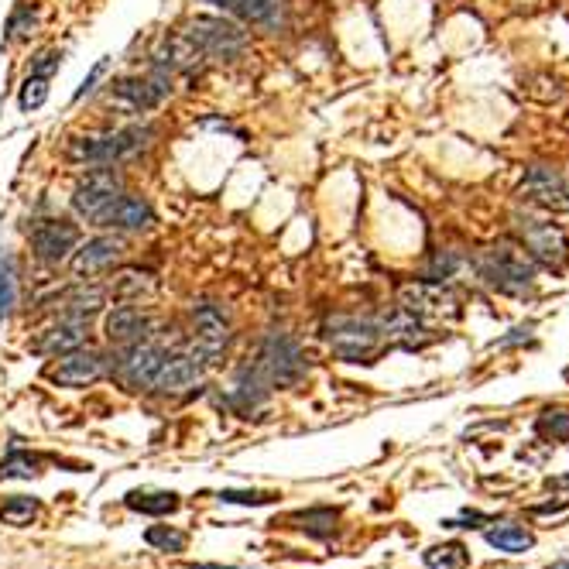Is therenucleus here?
Segmentation results:
<instances>
[{"mask_svg": "<svg viewBox=\"0 0 569 569\" xmlns=\"http://www.w3.org/2000/svg\"><path fill=\"white\" fill-rule=\"evenodd\" d=\"M484 539H487V546H494L498 552H511V556H518V552H528V549L535 546V535L532 532H525L522 525H508V522L487 528Z\"/></svg>", "mask_w": 569, "mask_h": 569, "instance_id": "b1692460", "label": "nucleus"}, {"mask_svg": "<svg viewBox=\"0 0 569 569\" xmlns=\"http://www.w3.org/2000/svg\"><path fill=\"white\" fill-rule=\"evenodd\" d=\"M535 432L563 443V439H569V412L566 408H546V412L539 415V422H535Z\"/></svg>", "mask_w": 569, "mask_h": 569, "instance_id": "c756f323", "label": "nucleus"}, {"mask_svg": "<svg viewBox=\"0 0 569 569\" xmlns=\"http://www.w3.org/2000/svg\"><path fill=\"white\" fill-rule=\"evenodd\" d=\"M268 395H271V384L261 378V371L251 364V357H247L234 371V381H230L223 402L234 408V412H254V408H261L268 402Z\"/></svg>", "mask_w": 569, "mask_h": 569, "instance_id": "6ab92c4d", "label": "nucleus"}, {"mask_svg": "<svg viewBox=\"0 0 569 569\" xmlns=\"http://www.w3.org/2000/svg\"><path fill=\"white\" fill-rule=\"evenodd\" d=\"M158 138H162V127L155 120H127L120 127L69 138L66 148H62V158L76 168H96V165L127 168L131 162L148 155L158 144Z\"/></svg>", "mask_w": 569, "mask_h": 569, "instance_id": "f257e3e1", "label": "nucleus"}, {"mask_svg": "<svg viewBox=\"0 0 569 569\" xmlns=\"http://www.w3.org/2000/svg\"><path fill=\"white\" fill-rule=\"evenodd\" d=\"M535 330V323H528V326H518V330H511V336H501L498 340V347H511V343H518V340H528Z\"/></svg>", "mask_w": 569, "mask_h": 569, "instance_id": "e433bc0d", "label": "nucleus"}, {"mask_svg": "<svg viewBox=\"0 0 569 569\" xmlns=\"http://www.w3.org/2000/svg\"><path fill=\"white\" fill-rule=\"evenodd\" d=\"M460 268H463V258H460V254L439 251L436 258L429 261V268H426V275H422V278H426V282H443V285H446Z\"/></svg>", "mask_w": 569, "mask_h": 569, "instance_id": "2f4dec72", "label": "nucleus"}, {"mask_svg": "<svg viewBox=\"0 0 569 569\" xmlns=\"http://www.w3.org/2000/svg\"><path fill=\"white\" fill-rule=\"evenodd\" d=\"M522 196L535 210L546 213H569V175L552 165H528Z\"/></svg>", "mask_w": 569, "mask_h": 569, "instance_id": "dca6fc26", "label": "nucleus"}, {"mask_svg": "<svg viewBox=\"0 0 569 569\" xmlns=\"http://www.w3.org/2000/svg\"><path fill=\"white\" fill-rule=\"evenodd\" d=\"M124 504L138 515H148V518H165L172 511H179V494L175 491H131L124 494Z\"/></svg>", "mask_w": 569, "mask_h": 569, "instance_id": "4be33fe9", "label": "nucleus"}, {"mask_svg": "<svg viewBox=\"0 0 569 569\" xmlns=\"http://www.w3.org/2000/svg\"><path fill=\"white\" fill-rule=\"evenodd\" d=\"M158 227V213H155V203H151L144 192H134V189H124L120 196L114 199L107 213L100 216L96 230H114L120 237H144Z\"/></svg>", "mask_w": 569, "mask_h": 569, "instance_id": "f8f14e48", "label": "nucleus"}, {"mask_svg": "<svg viewBox=\"0 0 569 569\" xmlns=\"http://www.w3.org/2000/svg\"><path fill=\"white\" fill-rule=\"evenodd\" d=\"M144 542H148L151 549H162V552H186V532H179V528L172 525H151L148 532H144Z\"/></svg>", "mask_w": 569, "mask_h": 569, "instance_id": "c85d7f7f", "label": "nucleus"}, {"mask_svg": "<svg viewBox=\"0 0 569 569\" xmlns=\"http://www.w3.org/2000/svg\"><path fill=\"white\" fill-rule=\"evenodd\" d=\"M323 340L343 364H367L381 347H388L378 312H333L323 323Z\"/></svg>", "mask_w": 569, "mask_h": 569, "instance_id": "423d86ee", "label": "nucleus"}, {"mask_svg": "<svg viewBox=\"0 0 569 569\" xmlns=\"http://www.w3.org/2000/svg\"><path fill=\"white\" fill-rule=\"evenodd\" d=\"M21 306V271L11 254H0V323Z\"/></svg>", "mask_w": 569, "mask_h": 569, "instance_id": "5701e85b", "label": "nucleus"}, {"mask_svg": "<svg viewBox=\"0 0 569 569\" xmlns=\"http://www.w3.org/2000/svg\"><path fill=\"white\" fill-rule=\"evenodd\" d=\"M182 35L199 48L206 66H234L251 52V31L227 14H196L182 24Z\"/></svg>", "mask_w": 569, "mask_h": 569, "instance_id": "20e7f679", "label": "nucleus"}, {"mask_svg": "<svg viewBox=\"0 0 569 569\" xmlns=\"http://www.w3.org/2000/svg\"><path fill=\"white\" fill-rule=\"evenodd\" d=\"M189 569H247V566H216V563H192Z\"/></svg>", "mask_w": 569, "mask_h": 569, "instance_id": "4c0bfd02", "label": "nucleus"}, {"mask_svg": "<svg viewBox=\"0 0 569 569\" xmlns=\"http://www.w3.org/2000/svg\"><path fill=\"white\" fill-rule=\"evenodd\" d=\"M566 381H569V367H566Z\"/></svg>", "mask_w": 569, "mask_h": 569, "instance_id": "a19ab883", "label": "nucleus"}, {"mask_svg": "<svg viewBox=\"0 0 569 569\" xmlns=\"http://www.w3.org/2000/svg\"><path fill=\"white\" fill-rule=\"evenodd\" d=\"M162 326V319L148 306H141V302H117L114 309L103 312V336H107L110 347H127V343L148 340Z\"/></svg>", "mask_w": 569, "mask_h": 569, "instance_id": "4468645a", "label": "nucleus"}, {"mask_svg": "<svg viewBox=\"0 0 569 569\" xmlns=\"http://www.w3.org/2000/svg\"><path fill=\"white\" fill-rule=\"evenodd\" d=\"M38 28H42V11H38V4L35 0H18L11 18L4 24V42L21 45V42H28L31 35H38Z\"/></svg>", "mask_w": 569, "mask_h": 569, "instance_id": "412c9836", "label": "nucleus"}, {"mask_svg": "<svg viewBox=\"0 0 569 569\" xmlns=\"http://www.w3.org/2000/svg\"><path fill=\"white\" fill-rule=\"evenodd\" d=\"M38 518V501L28 498V494H14L0 504V522L4 525H14V528H24Z\"/></svg>", "mask_w": 569, "mask_h": 569, "instance_id": "cd10ccee", "label": "nucleus"}, {"mask_svg": "<svg viewBox=\"0 0 569 569\" xmlns=\"http://www.w3.org/2000/svg\"><path fill=\"white\" fill-rule=\"evenodd\" d=\"M223 504H244V508H264V504H275L278 494L271 491H220Z\"/></svg>", "mask_w": 569, "mask_h": 569, "instance_id": "473e14b6", "label": "nucleus"}, {"mask_svg": "<svg viewBox=\"0 0 569 569\" xmlns=\"http://www.w3.org/2000/svg\"><path fill=\"white\" fill-rule=\"evenodd\" d=\"M62 69V48H45L38 59H31L28 66V76H42V79H52L55 72Z\"/></svg>", "mask_w": 569, "mask_h": 569, "instance_id": "72a5a7b5", "label": "nucleus"}, {"mask_svg": "<svg viewBox=\"0 0 569 569\" xmlns=\"http://www.w3.org/2000/svg\"><path fill=\"white\" fill-rule=\"evenodd\" d=\"M477 278L498 295H511V299H525L535 292L539 282V264L528 258V251L518 240H498V244L484 247L474 258Z\"/></svg>", "mask_w": 569, "mask_h": 569, "instance_id": "f03ea898", "label": "nucleus"}, {"mask_svg": "<svg viewBox=\"0 0 569 569\" xmlns=\"http://www.w3.org/2000/svg\"><path fill=\"white\" fill-rule=\"evenodd\" d=\"M552 569H569V559H563V563H556V566H552Z\"/></svg>", "mask_w": 569, "mask_h": 569, "instance_id": "ea45409f", "label": "nucleus"}, {"mask_svg": "<svg viewBox=\"0 0 569 569\" xmlns=\"http://www.w3.org/2000/svg\"><path fill=\"white\" fill-rule=\"evenodd\" d=\"M295 528H302L306 535L312 539H330L336 532V522H340V511L336 508H309V511H295L292 518H288Z\"/></svg>", "mask_w": 569, "mask_h": 569, "instance_id": "393cba45", "label": "nucleus"}, {"mask_svg": "<svg viewBox=\"0 0 569 569\" xmlns=\"http://www.w3.org/2000/svg\"><path fill=\"white\" fill-rule=\"evenodd\" d=\"M398 306H402L405 312H412V316L432 323V319L453 316V312L460 309V302H456V295L443 282H426V278H419V282L402 285V292H398Z\"/></svg>", "mask_w": 569, "mask_h": 569, "instance_id": "a211bd4d", "label": "nucleus"}, {"mask_svg": "<svg viewBox=\"0 0 569 569\" xmlns=\"http://www.w3.org/2000/svg\"><path fill=\"white\" fill-rule=\"evenodd\" d=\"M216 14H227L244 24L247 31H261V35L282 38L292 28V11L288 0H203Z\"/></svg>", "mask_w": 569, "mask_h": 569, "instance_id": "9d476101", "label": "nucleus"}, {"mask_svg": "<svg viewBox=\"0 0 569 569\" xmlns=\"http://www.w3.org/2000/svg\"><path fill=\"white\" fill-rule=\"evenodd\" d=\"M549 487H569V477H552Z\"/></svg>", "mask_w": 569, "mask_h": 569, "instance_id": "58836bf2", "label": "nucleus"}, {"mask_svg": "<svg viewBox=\"0 0 569 569\" xmlns=\"http://www.w3.org/2000/svg\"><path fill=\"white\" fill-rule=\"evenodd\" d=\"M107 371H110L107 350H96V347L86 343V347L62 354L45 371V378L52 381L55 388H90V384L107 378Z\"/></svg>", "mask_w": 569, "mask_h": 569, "instance_id": "ddd939ff", "label": "nucleus"}, {"mask_svg": "<svg viewBox=\"0 0 569 569\" xmlns=\"http://www.w3.org/2000/svg\"><path fill=\"white\" fill-rule=\"evenodd\" d=\"M422 563L429 569H467L470 566V552L460 542H446V546H432L422 552Z\"/></svg>", "mask_w": 569, "mask_h": 569, "instance_id": "bb28decb", "label": "nucleus"}, {"mask_svg": "<svg viewBox=\"0 0 569 569\" xmlns=\"http://www.w3.org/2000/svg\"><path fill=\"white\" fill-rule=\"evenodd\" d=\"M206 371H210V367H206L196 354H189L186 343H182V347H175L172 354L162 360L155 381H151V391L162 398L189 395L192 388H203L206 384Z\"/></svg>", "mask_w": 569, "mask_h": 569, "instance_id": "2eb2a0df", "label": "nucleus"}, {"mask_svg": "<svg viewBox=\"0 0 569 569\" xmlns=\"http://www.w3.org/2000/svg\"><path fill=\"white\" fill-rule=\"evenodd\" d=\"M234 316L227 302L213 295H199L189 306V330H186V350L196 354L206 367H216L234 347Z\"/></svg>", "mask_w": 569, "mask_h": 569, "instance_id": "7ed1b4c3", "label": "nucleus"}, {"mask_svg": "<svg viewBox=\"0 0 569 569\" xmlns=\"http://www.w3.org/2000/svg\"><path fill=\"white\" fill-rule=\"evenodd\" d=\"M107 69H110V59H107V55H103V59H96L93 69L86 72V79L79 83V90L72 93V103H79V100H86L90 93H96V83H100V79L107 76Z\"/></svg>", "mask_w": 569, "mask_h": 569, "instance_id": "f704fd0d", "label": "nucleus"}, {"mask_svg": "<svg viewBox=\"0 0 569 569\" xmlns=\"http://www.w3.org/2000/svg\"><path fill=\"white\" fill-rule=\"evenodd\" d=\"M480 522H494V518L477 515V511H463L460 518H446L443 528H480Z\"/></svg>", "mask_w": 569, "mask_h": 569, "instance_id": "c9c22d12", "label": "nucleus"}, {"mask_svg": "<svg viewBox=\"0 0 569 569\" xmlns=\"http://www.w3.org/2000/svg\"><path fill=\"white\" fill-rule=\"evenodd\" d=\"M48 83H52V79H42V76H28V79H24V83H21V93H18L21 114H31V110L45 107V100H48Z\"/></svg>", "mask_w": 569, "mask_h": 569, "instance_id": "7c9ffc66", "label": "nucleus"}, {"mask_svg": "<svg viewBox=\"0 0 569 569\" xmlns=\"http://www.w3.org/2000/svg\"><path fill=\"white\" fill-rule=\"evenodd\" d=\"M511 220H515L518 244L528 251V258H532L535 264H542V268H552V271L566 268L569 264V237L556 220H549V216H542L535 210H518Z\"/></svg>", "mask_w": 569, "mask_h": 569, "instance_id": "1a4fd4ad", "label": "nucleus"}, {"mask_svg": "<svg viewBox=\"0 0 569 569\" xmlns=\"http://www.w3.org/2000/svg\"><path fill=\"white\" fill-rule=\"evenodd\" d=\"M251 364L261 371V378L271 384V391L299 388L309 378V357L306 347L295 333L288 330H268L258 340L251 354Z\"/></svg>", "mask_w": 569, "mask_h": 569, "instance_id": "39448f33", "label": "nucleus"}, {"mask_svg": "<svg viewBox=\"0 0 569 569\" xmlns=\"http://www.w3.org/2000/svg\"><path fill=\"white\" fill-rule=\"evenodd\" d=\"M127 258V237L114 234V230H100V234L79 240V247L69 258V275L72 278H100L107 271L120 268Z\"/></svg>", "mask_w": 569, "mask_h": 569, "instance_id": "9b49d317", "label": "nucleus"}, {"mask_svg": "<svg viewBox=\"0 0 569 569\" xmlns=\"http://www.w3.org/2000/svg\"><path fill=\"white\" fill-rule=\"evenodd\" d=\"M83 240L76 216H59V213H31L28 223V251L42 268L55 271L69 264L72 251Z\"/></svg>", "mask_w": 569, "mask_h": 569, "instance_id": "6e6552de", "label": "nucleus"}, {"mask_svg": "<svg viewBox=\"0 0 569 569\" xmlns=\"http://www.w3.org/2000/svg\"><path fill=\"white\" fill-rule=\"evenodd\" d=\"M42 474V460L28 450H11L0 463V480H31Z\"/></svg>", "mask_w": 569, "mask_h": 569, "instance_id": "a878e982", "label": "nucleus"}, {"mask_svg": "<svg viewBox=\"0 0 569 569\" xmlns=\"http://www.w3.org/2000/svg\"><path fill=\"white\" fill-rule=\"evenodd\" d=\"M90 343V323L86 319H69V316H48V326L28 340V350L35 357H62L69 350H79Z\"/></svg>", "mask_w": 569, "mask_h": 569, "instance_id": "f3484780", "label": "nucleus"}, {"mask_svg": "<svg viewBox=\"0 0 569 569\" xmlns=\"http://www.w3.org/2000/svg\"><path fill=\"white\" fill-rule=\"evenodd\" d=\"M155 271H141V268H120L114 278L107 282L110 295L117 302H141V295L155 292Z\"/></svg>", "mask_w": 569, "mask_h": 569, "instance_id": "aec40b11", "label": "nucleus"}, {"mask_svg": "<svg viewBox=\"0 0 569 569\" xmlns=\"http://www.w3.org/2000/svg\"><path fill=\"white\" fill-rule=\"evenodd\" d=\"M127 189V175L117 165H96L83 168V175L76 179L69 196V216H76L79 223L96 230L100 216L114 206V199Z\"/></svg>", "mask_w": 569, "mask_h": 569, "instance_id": "0eeeda50", "label": "nucleus"}]
</instances>
